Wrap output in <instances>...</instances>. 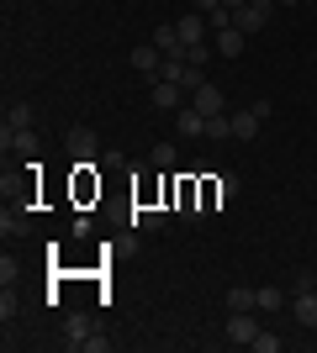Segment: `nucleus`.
<instances>
[{
	"label": "nucleus",
	"instance_id": "14",
	"mask_svg": "<svg viewBox=\"0 0 317 353\" xmlns=\"http://www.w3.org/2000/svg\"><path fill=\"white\" fill-rule=\"evenodd\" d=\"M280 306H291L286 290H270V285H265V290H259V316H275Z\"/></svg>",
	"mask_w": 317,
	"mask_h": 353
},
{
	"label": "nucleus",
	"instance_id": "12",
	"mask_svg": "<svg viewBox=\"0 0 317 353\" xmlns=\"http://www.w3.org/2000/svg\"><path fill=\"white\" fill-rule=\"evenodd\" d=\"M180 137H206V117L196 105H180Z\"/></svg>",
	"mask_w": 317,
	"mask_h": 353
},
{
	"label": "nucleus",
	"instance_id": "1",
	"mask_svg": "<svg viewBox=\"0 0 317 353\" xmlns=\"http://www.w3.org/2000/svg\"><path fill=\"white\" fill-rule=\"evenodd\" d=\"M259 332H265V327H259L254 311H227V322H222V338H227V343H238V348H254Z\"/></svg>",
	"mask_w": 317,
	"mask_h": 353
},
{
	"label": "nucleus",
	"instance_id": "21",
	"mask_svg": "<svg viewBox=\"0 0 317 353\" xmlns=\"http://www.w3.org/2000/svg\"><path fill=\"white\" fill-rule=\"evenodd\" d=\"M254 348H259V353H275V348H280V338H275V332H259Z\"/></svg>",
	"mask_w": 317,
	"mask_h": 353
},
{
	"label": "nucleus",
	"instance_id": "19",
	"mask_svg": "<svg viewBox=\"0 0 317 353\" xmlns=\"http://www.w3.org/2000/svg\"><path fill=\"white\" fill-rule=\"evenodd\" d=\"M0 232H6V237L27 232V216H21V211H0Z\"/></svg>",
	"mask_w": 317,
	"mask_h": 353
},
{
	"label": "nucleus",
	"instance_id": "9",
	"mask_svg": "<svg viewBox=\"0 0 317 353\" xmlns=\"http://www.w3.org/2000/svg\"><path fill=\"white\" fill-rule=\"evenodd\" d=\"M95 338V327H90V316H69V327H64V343H69V348H79L85 353V343Z\"/></svg>",
	"mask_w": 317,
	"mask_h": 353
},
{
	"label": "nucleus",
	"instance_id": "4",
	"mask_svg": "<svg viewBox=\"0 0 317 353\" xmlns=\"http://www.w3.org/2000/svg\"><path fill=\"white\" fill-rule=\"evenodd\" d=\"M206 27H211V21H206L201 11H180V21H175V32H180V43H185V48L201 43V37H206Z\"/></svg>",
	"mask_w": 317,
	"mask_h": 353
},
{
	"label": "nucleus",
	"instance_id": "3",
	"mask_svg": "<svg viewBox=\"0 0 317 353\" xmlns=\"http://www.w3.org/2000/svg\"><path fill=\"white\" fill-rule=\"evenodd\" d=\"M259 127H265V117H259L254 105H243V111H233V143H254Z\"/></svg>",
	"mask_w": 317,
	"mask_h": 353
},
{
	"label": "nucleus",
	"instance_id": "11",
	"mask_svg": "<svg viewBox=\"0 0 317 353\" xmlns=\"http://www.w3.org/2000/svg\"><path fill=\"white\" fill-rule=\"evenodd\" d=\"M6 127H11V132H32V105L11 101V105H6Z\"/></svg>",
	"mask_w": 317,
	"mask_h": 353
},
{
	"label": "nucleus",
	"instance_id": "18",
	"mask_svg": "<svg viewBox=\"0 0 317 353\" xmlns=\"http://www.w3.org/2000/svg\"><path fill=\"white\" fill-rule=\"evenodd\" d=\"M206 137H217V143H222V137H233V117H206Z\"/></svg>",
	"mask_w": 317,
	"mask_h": 353
},
{
	"label": "nucleus",
	"instance_id": "5",
	"mask_svg": "<svg viewBox=\"0 0 317 353\" xmlns=\"http://www.w3.org/2000/svg\"><path fill=\"white\" fill-rule=\"evenodd\" d=\"M159 63H164L159 43H137V48H133V69H137V74H148V79H159Z\"/></svg>",
	"mask_w": 317,
	"mask_h": 353
},
{
	"label": "nucleus",
	"instance_id": "23",
	"mask_svg": "<svg viewBox=\"0 0 317 353\" xmlns=\"http://www.w3.org/2000/svg\"><path fill=\"white\" fill-rule=\"evenodd\" d=\"M222 6H227V11H238V6H249V0H222Z\"/></svg>",
	"mask_w": 317,
	"mask_h": 353
},
{
	"label": "nucleus",
	"instance_id": "6",
	"mask_svg": "<svg viewBox=\"0 0 317 353\" xmlns=\"http://www.w3.org/2000/svg\"><path fill=\"white\" fill-rule=\"evenodd\" d=\"M191 105H196L201 117H222V90H217V85H201V90H191Z\"/></svg>",
	"mask_w": 317,
	"mask_h": 353
},
{
	"label": "nucleus",
	"instance_id": "20",
	"mask_svg": "<svg viewBox=\"0 0 317 353\" xmlns=\"http://www.w3.org/2000/svg\"><path fill=\"white\" fill-rule=\"evenodd\" d=\"M180 74H185V59H164L159 63V79H175V85H180Z\"/></svg>",
	"mask_w": 317,
	"mask_h": 353
},
{
	"label": "nucleus",
	"instance_id": "15",
	"mask_svg": "<svg viewBox=\"0 0 317 353\" xmlns=\"http://www.w3.org/2000/svg\"><path fill=\"white\" fill-rule=\"evenodd\" d=\"M175 159H180V148H175V143H153V153H148L153 169H175Z\"/></svg>",
	"mask_w": 317,
	"mask_h": 353
},
{
	"label": "nucleus",
	"instance_id": "13",
	"mask_svg": "<svg viewBox=\"0 0 317 353\" xmlns=\"http://www.w3.org/2000/svg\"><path fill=\"white\" fill-rule=\"evenodd\" d=\"M222 301H227V311H259V290H243V285H233Z\"/></svg>",
	"mask_w": 317,
	"mask_h": 353
},
{
	"label": "nucleus",
	"instance_id": "8",
	"mask_svg": "<svg viewBox=\"0 0 317 353\" xmlns=\"http://www.w3.org/2000/svg\"><path fill=\"white\" fill-rule=\"evenodd\" d=\"M180 90L185 85H175V79H153V105L159 111H180Z\"/></svg>",
	"mask_w": 317,
	"mask_h": 353
},
{
	"label": "nucleus",
	"instance_id": "22",
	"mask_svg": "<svg viewBox=\"0 0 317 353\" xmlns=\"http://www.w3.org/2000/svg\"><path fill=\"white\" fill-rule=\"evenodd\" d=\"M0 316H6V322L16 316V295H11V285H6V295H0Z\"/></svg>",
	"mask_w": 317,
	"mask_h": 353
},
{
	"label": "nucleus",
	"instance_id": "10",
	"mask_svg": "<svg viewBox=\"0 0 317 353\" xmlns=\"http://www.w3.org/2000/svg\"><path fill=\"white\" fill-rule=\"evenodd\" d=\"M243 48H249V32H238V27H222V32H217V53H222V59H238Z\"/></svg>",
	"mask_w": 317,
	"mask_h": 353
},
{
	"label": "nucleus",
	"instance_id": "7",
	"mask_svg": "<svg viewBox=\"0 0 317 353\" xmlns=\"http://www.w3.org/2000/svg\"><path fill=\"white\" fill-rule=\"evenodd\" d=\"M153 43H159L164 59H185V43H180V32H175V21H164V27L153 32Z\"/></svg>",
	"mask_w": 317,
	"mask_h": 353
},
{
	"label": "nucleus",
	"instance_id": "17",
	"mask_svg": "<svg viewBox=\"0 0 317 353\" xmlns=\"http://www.w3.org/2000/svg\"><path fill=\"white\" fill-rule=\"evenodd\" d=\"M211 53H217V48H206V43H191V48H185V63H191V69H206V63H211Z\"/></svg>",
	"mask_w": 317,
	"mask_h": 353
},
{
	"label": "nucleus",
	"instance_id": "24",
	"mask_svg": "<svg viewBox=\"0 0 317 353\" xmlns=\"http://www.w3.org/2000/svg\"><path fill=\"white\" fill-rule=\"evenodd\" d=\"M275 6H296V0H275Z\"/></svg>",
	"mask_w": 317,
	"mask_h": 353
},
{
	"label": "nucleus",
	"instance_id": "16",
	"mask_svg": "<svg viewBox=\"0 0 317 353\" xmlns=\"http://www.w3.org/2000/svg\"><path fill=\"white\" fill-rule=\"evenodd\" d=\"M133 221L143 227V232H159V227H164V211H159V206H137Z\"/></svg>",
	"mask_w": 317,
	"mask_h": 353
},
{
	"label": "nucleus",
	"instance_id": "2",
	"mask_svg": "<svg viewBox=\"0 0 317 353\" xmlns=\"http://www.w3.org/2000/svg\"><path fill=\"white\" fill-rule=\"evenodd\" d=\"M291 311H296V322L302 327H317V280H296V290H291Z\"/></svg>",
	"mask_w": 317,
	"mask_h": 353
}]
</instances>
